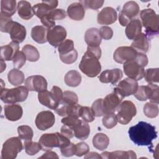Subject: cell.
<instances>
[{
	"label": "cell",
	"instance_id": "6da1fadb",
	"mask_svg": "<svg viewBox=\"0 0 159 159\" xmlns=\"http://www.w3.org/2000/svg\"><path fill=\"white\" fill-rule=\"evenodd\" d=\"M130 140L139 146H152V141L157 139L155 127L144 121H140L128 130Z\"/></svg>",
	"mask_w": 159,
	"mask_h": 159
},
{
	"label": "cell",
	"instance_id": "7a4b0ae2",
	"mask_svg": "<svg viewBox=\"0 0 159 159\" xmlns=\"http://www.w3.org/2000/svg\"><path fill=\"white\" fill-rule=\"evenodd\" d=\"M148 63V57L145 53H137L135 58L124 63L123 69L128 78L136 81L142 80L144 76V68Z\"/></svg>",
	"mask_w": 159,
	"mask_h": 159
},
{
	"label": "cell",
	"instance_id": "3957f363",
	"mask_svg": "<svg viewBox=\"0 0 159 159\" xmlns=\"http://www.w3.org/2000/svg\"><path fill=\"white\" fill-rule=\"evenodd\" d=\"M140 17L142 25L145 29V34L150 39L157 36L159 32V16L150 8L141 11Z\"/></svg>",
	"mask_w": 159,
	"mask_h": 159
},
{
	"label": "cell",
	"instance_id": "277c9868",
	"mask_svg": "<svg viewBox=\"0 0 159 159\" xmlns=\"http://www.w3.org/2000/svg\"><path fill=\"white\" fill-rule=\"evenodd\" d=\"M79 68L88 77L94 78L99 74L101 65L99 58L89 50H86L79 64Z\"/></svg>",
	"mask_w": 159,
	"mask_h": 159
},
{
	"label": "cell",
	"instance_id": "5b68a950",
	"mask_svg": "<svg viewBox=\"0 0 159 159\" xmlns=\"http://www.w3.org/2000/svg\"><path fill=\"white\" fill-rule=\"evenodd\" d=\"M39 142L42 150L45 152L51 150L55 147L62 148L71 143L70 139L59 132L44 134L40 137Z\"/></svg>",
	"mask_w": 159,
	"mask_h": 159
},
{
	"label": "cell",
	"instance_id": "8992f818",
	"mask_svg": "<svg viewBox=\"0 0 159 159\" xmlns=\"http://www.w3.org/2000/svg\"><path fill=\"white\" fill-rule=\"evenodd\" d=\"M29 90L25 86H20L14 88H3L1 89L0 98L6 104H15L26 100Z\"/></svg>",
	"mask_w": 159,
	"mask_h": 159
},
{
	"label": "cell",
	"instance_id": "52a82bcc",
	"mask_svg": "<svg viewBox=\"0 0 159 159\" xmlns=\"http://www.w3.org/2000/svg\"><path fill=\"white\" fill-rule=\"evenodd\" d=\"M116 114L117 122L122 125L128 124L136 115L137 109L135 104L130 101L125 100L117 107Z\"/></svg>",
	"mask_w": 159,
	"mask_h": 159
},
{
	"label": "cell",
	"instance_id": "ba28073f",
	"mask_svg": "<svg viewBox=\"0 0 159 159\" xmlns=\"http://www.w3.org/2000/svg\"><path fill=\"white\" fill-rule=\"evenodd\" d=\"M23 149V145L20 139L13 137L8 139L3 143L1 150L2 159H14Z\"/></svg>",
	"mask_w": 159,
	"mask_h": 159
},
{
	"label": "cell",
	"instance_id": "9c48e42d",
	"mask_svg": "<svg viewBox=\"0 0 159 159\" xmlns=\"http://www.w3.org/2000/svg\"><path fill=\"white\" fill-rule=\"evenodd\" d=\"M139 11L140 7L136 2L127 1L124 4L119 14V23L122 26H126L139 15Z\"/></svg>",
	"mask_w": 159,
	"mask_h": 159
},
{
	"label": "cell",
	"instance_id": "30bf717a",
	"mask_svg": "<svg viewBox=\"0 0 159 159\" xmlns=\"http://www.w3.org/2000/svg\"><path fill=\"white\" fill-rule=\"evenodd\" d=\"M66 30L61 25H55L48 29L47 33V40L54 47H58L66 37Z\"/></svg>",
	"mask_w": 159,
	"mask_h": 159
},
{
	"label": "cell",
	"instance_id": "8fae6325",
	"mask_svg": "<svg viewBox=\"0 0 159 159\" xmlns=\"http://www.w3.org/2000/svg\"><path fill=\"white\" fill-rule=\"evenodd\" d=\"M124 98L117 90L114 89L112 93L107 94L104 99H102V105L105 114L115 112Z\"/></svg>",
	"mask_w": 159,
	"mask_h": 159
},
{
	"label": "cell",
	"instance_id": "7c38bea8",
	"mask_svg": "<svg viewBox=\"0 0 159 159\" xmlns=\"http://www.w3.org/2000/svg\"><path fill=\"white\" fill-rule=\"evenodd\" d=\"M137 53L132 47L122 46L116 48L113 55V58L117 63L124 64L134 60Z\"/></svg>",
	"mask_w": 159,
	"mask_h": 159
},
{
	"label": "cell",
	"instance_id": "4fadbf2b",
	"mask_svg": "<svg viewBox=\"0 0 159 159\" xmlns=\"http://www.w3.org/2000/svg\"><path fill=\"white\" fill-rule=\"evenodd\" d=\"M55 122L54 114L50 111L40 112L36 116L35 123L40 130H46L52 127Z\"/></svg>",
	"mask_w": 159,
	"mask_h": 159
},
{
	"label": "cell",
	"instance_id": "5bb4252c",
	"mask_svg": "<svg viewBox=\"0 0 159 159\" xmlns=\"http://www.w3.org/2000/svg\"><path fill=\"white\" fill-rule=\"evenodd\" d=\"M25 86L29 91L39 93L47 90V81L41 75H32L25 80Z\"/></svg>",
	"mask_w": 159,
	"mask_h": 159
},
{
	"label": "cell",
	"instance_id": "9a60e30c",
	"mask_svg": "<svg viewBox=\"0 0 159 159\" xmlns=\"http://www.w3.org/2000/svg\"><path fill=\"white\" fill-rule=\"evenodd\" d=\"M137 81L130 78H125L120 81L117 86L114 88L124 98L134 95L138 88Z\"/></svg>",
	"mask_w": 159,
	"mask_h": 159
},
{
	"label": "cell",
	"instance_id": "2e32d148",
	"mask_svg": "<svg viewBox=\"0 0 159 159\" xmlns=\"http://www.w3.org/2000/svg\"><path fill=\"white\" fill-rule=\"evenodd\" d=\"M58 4V1L57 0L42 1V2L38 3L32 7L34 14L40 19L47 15L50 11L56 9Z\"/></svg>",
	"mask_w": 159,
	"mask_h": 159
},
{
	"label": "cell",
	"instance_id": "e0dca14e",
	"mask_svg": "<svg viewBox=\"0 0 159 159\" xmlns=\"http://www.w3.org/2000/svg\"><path fill=\"white\" fill-rule=\"evenodd\" d=\"M117 19V12L112 7L103 8L98 14L97 21L101 25H110L114 23Z\"/></svg>",
	"mask_w": 159,
	"mask_h": 159
},
{
	"label": "cell",
	"instance_id": "ac0fdd59",
	"mask_svg": "<svg viewBox=\"0 0 159 159\" xmlns=\"http://www.w3.org/2000/svg\"><path fill=\"white\" fill-rule=\"evenodd\" d=\"M123 73L119 68L106 70L103 71L99 75V80L103 83H117L122 78Z\"/></svg>",
	"mask_w": 159,
	"mask_h": 159
},
{
	"label": "cell",
	"instance_id": "d6986e66",
	"mask_svg": "<svg viewBox=\"0 0 159 159\" xmlns=\"http://www.w3.org/2000/svg\"><path fill=\"white\" fill-rule=\"evenodd\" d=\"M11 40L17 43H22L26 37V29L25 27L17 22L13 21L9 30Z\"/></svg>",
	"mask_w": 159,
	"mask_h": 159
},
{
	"label": "cell",
	"instance_id": "ffe728a7",
	"mask_svg": "<svg viewBox=\"0 0 159 159\" xmlns=\"http://www.w3.org/2000/svg\"><path fill=\"white\" fill-rule=\"evenodd\" d=\"M38 99L40 103L53 110H55L59 106L60 102L54 94L47 89L39 92L38 93Z\"/></svg>",
	"mask_w": 159,
	"mask_h": 159
},
{
	"label": "cell",
	"instance_id": "44dd1931",
	"mask_svg": "<svg viewBox=\"0 0 159 159\" xmlns=\"http://www.w3.org/2000/svg\"><path fill=\"white\" fill-rule=\"evenodd\" d=\"M55 110V112L62 117H65L68 116H75L77 117H80L81 111L82 106L77 104L73 105H65V104H59Z\"/></svg>",
	"mask_w": 159,
	"mask_h": 159
},
{
	"label": "cell",
	"instance_id": "7402d4cb",
	"mask_svg": "<svg viewBox=\"0 0 159 159\" xmlns=\"http://www.w3.org/2000/svg\"><path fill=\"white\" fill-rule=\"evenodd\" d=\"M4 116L10 121H17L19 120L23 114L22 107L19 104H10L6 105L4 107Z\"/></svg>",
	"mask_w": 159,
	"mask_h": 159
},
{
	"label": "cell",
	"instance_id": "603a6c76",
	"mask_svg": "<svg viewBox=\"0 0 159 159\" xmlns=\"http://www.w3.org/2000/svg\"><path fill=\"white\" fill-rule=\"evenodd\" d=\"M131 47L138 53H145L148 52L150 47L149 38L144 33H140L131 43Z\"/></svg>",
	"mask_w": 159,
	"mask_h": 159
},
{
	"label": "cell",
	"instance_id": "cb8c5ba5",
	"mask_svg": "<svg viewBox=\"0 0 159 159\" xmlns=\"http://www.w3.org/2000/svg\"><path fill=\"white\" fill-rule=\"evenodd\" d=\"M19 43L13 41L9 44L1 47V59L4 61L12 60L19 52Z\"/></svg>",
	"mask_w": 159,
	"mask_h": 159
},
{
	"label": "cell",
	"instance_id": "d4e9b609",
	"mask_svg": "<svg viewBox=\"0 0 159 159\" xmlns=\"http://www.w3.org/2000/svg\"><path fill=\"white\" fill-rule=\"evenodd\" d=\"M84 40L87 43L88 47H99L102 39L101 37L99 29L94 27L88 29L84 34Z\"/></svg>",
	"mask_w": 159,
	"mask_h": 159
},
{
	"label": "cell",
	"instance_id": "484cf974",
	"mask_svg": "<svg viewBox=\"0 0 159 159\" xmlns=\"http://www.w3.org/2000/svg\"><path fill=\"white\" fill-rule=\"evenodd\" d=\"M66 14L73 20H81L85 15V9L80 2H73L68 7Z\"/></svg>",
	"mask_w": 159,
	"mask_h": 159
},
{
	"label": "cell",
	"instance_id": "4316f807",
	"mask_svg": "<svg viewBox=\"0 0 159 159\" xmlns=\"http://www.w3.org/2000/svg\"><path fill=\"white\" fill-rule=\"evenodd\" d=\"M101 158L104 159H134L137 158L135 153L132 150H117L112 152H104L101 154Z\"/></svg>",
	"mask_w": 159,
	"mask_h": 159
},
{
	"label": "cell",
	"instance_id": "83f0119b",
	"mask_svg": "<svg viewBox=\"0 0 159 159\" xmlns=\"http://www.w3.org/2000/svg\"><path fill=\"white\" fill-rule=\"evenodd\" d=\"M142 25L139 19L132 20L127 25L125 33L127 37L130 40H134L142 31Z\"/></svg>",
	"mask_w": 159,
	"mask_h": 159
},
{
	"label": "cell",
	"instance_id": "f1b7e54d",
	"mask_svg": "<svg viewBox=\"0 0 159 159\" xmlns=\"http://www.w3.org/2000/svg\"><path fill=\"white\" fill-rule=\"evenodd\" d=\"M17 11L19 16L24 20H29L34 15L30 3L27 1H19L17 6Z\"/></svg>",
	"mask_w": 159,
	"mask_h": 159
},
{
	"label": "cell",
	"instance_id": "f546056e",
	"mask_svg": "<svg viewBox=\"0 0 159 159\" xmlns=\"http://www.w3.org/2000/svg\"><path fill=\"white\" fill-rule=\"evenodd\" d=\"M73 132L76 138L81 140H85L89 137L90 127L87 122L81 120L80 122L73 127Z\"/></svg>",
	"mask_w": 159,
	"mask_h": 159
},
{
	"label": "cell",
	"instance_id": "4dcf8cb0",
	"mask_svg": "<svg viewBox=\"0 0 159 159\" xmlns=\"http://www.w3.org/2000/svg\"><path fill=\"white\" fill-rule=\"evenodd\" d=\"M47 29L43 25L34 26L31 30L32 39L38 43H44L47 40Z\"/></svg>",
	"mask_w": 159,
	"mask_h": 159
},
{
	"label": "cell",
	"instance_id": "1f68e13d",
	"mask_svg": "<svg viewBox=\"0 0 159 159\" xmlns=\"http://www.w3.org/2000/svg\"><path fill=\"white\" fill-rule=\"evenodd\" d=\"M16 0H2L1 1V14L11 17L17 10Z\"/></svg>",
	"mask_w": 159,
	"mask_h": 159
},
{
	"label": "cell",
	"instance_id": "d6a6232c",
	"mask_svg": "<svg viewBox=\"0 0 159 159\" xmlns=\"http://www.w3.org/2000/svg\"><path fill=\"white\" fill-rule=\"evenodd\" d=\"M109 144V139L106 134L97 133L93 138V145L94 148L99 150H104L107 148Z\"/></svg>",
	"mask_w": 159,
	"mask_h": 159
},
{
	"label": "cell",
	"instance_id": "836d02e7",
	"mask_svg": "<svg viewBox=\"0 0 159 159\" xmlns=\"http://www.w3.org/2000/svg\"><path fill=\"white\" fill-rule=\"evenodd\" d=\"M9 83L14 86H18L22 84L25 80L24 73L16 68L11 70L7 74Z\"/></svg>",
	"mask_w": 159,
	"mask_h": 159
},
{
	"label": "cell",
	"instance_id": "e575fe53",
	"mask_svg": "<svg viewBox=\"0 0 159 159\" xmlns=\"http://www.w3.org/2000/svg\"><path fill=\"white\" fill-rule=\"evenodd\" d=\"M65 84L70 87H76L81 82V76L76 70H70L68 71L64 77Z\"/></svg>",
	"mask_w": 159,
	"mask_h": 159
},
{
	"label": "cell",
	"instance_id": "d590c367",
	"mask_svg": "<svg viewBox=\"0 0 159 159\" xmlns=\"http://www.w3.org/2000/svg\"><path fill=\"white\" fill-rule=\"evenodd\" d=\"M22 51L24 53L27 60L29 61H37L40 58V54L37 48L32 45H25L22 47Z\"/></svg>",
	"mask_w": 159,
	"mask_h": 159
},
{
	"label": "cell",
	"instance_id": "8d00e7d4",
	"mask_svg": "<svg viewBox=\"0 0 159 159\" xmlns=\"http://www.w3.org/2000/svg\"><path fill=\"white\" fill-rule=\"evenodd\" d=\"M78 102V97L77 94L73 91H65L63 93V96L60 104L73 105L77 104Z\"/></svg>",
	"mask_w": 159,
	"mask_h": 159
},
{
	"label": "cell",
	"instance_id": "74e56055",
	"mask_svg": "<svg viewBox=\"0 0 159 159\" xmlns=\"http://www.w3.org/2000/svg\"><path fill=\"white\" fill-rule=\"evenodd\" d=\"M17 132L19 137L25 141L32 140L34 135L32 129L30 126L26 125L19 126L17 127Z\"/></svg>",
	"mask_w": 159,
	"mask_h": 159
},
{
	"label": "cell",
	"instance_id": "f35d334b",
	"mask_svg": "<svg viewBox=\"0 0 159 159\" xmlns=\"http://www.w3.org/2000/svg\"><path fill=\"white\" fill-rule=\"evenodd\" d=\"M144 114L149 118H155L158 114V104L153 102H148L143 106Z\"/></svg>",
	"mask_w": 159,
	"mask_h": 159
},
{
	"label": "cell",
	"instance_id": "ab89813d",
	"mask_svg": "<svg viewBox=\"0 0 159 159\" xmlns=\"http://www.w3.org/2000/svg\"><path fill=\"white\" fill-rule=\"evenodd\" d=\"M24 147L26 153L29 155H34L42 150V147L39 142H35L32 140L25 141Z\"/></svg>",
	"mask_w": 159,
	"mask_h": 159
},
{
	"label": "cell",
	"instance_id": "60d3db41",
	"mask_svg": "<svg viewBox=\"0 0 159 159\" xmlns=\"http://www.w3.org/2000/svg\"><path fill=\"white\" fill-rule=\"evenodd\" d=\"M147 82L148 83H158L159 81V70L158 68H148L145 70L144 76Z\"/></svg>",
	"mask_w": 159,
	"mask_h": 159
},
{
	"label": "cell",
	"instance_id": "b9f144b4",
	"mask_svg": "<svg viewBox=\"0 0 159 159\" xmlns=\"http://www.w3.org/2000/svg\"><path fill=\"white\" fill-rule=\"evenodd\" d=\"M103 125L107 129H112L115 127L117 123L116 116L114 112L108 113L103 116L102 120Z\"/></svg>",
	"mask_w": 159,
	"mask_h": 159
},
{
	"label": "cell",
	"instance_id": "7bdbcfd3",
	"mask_svg": "<svg viewBox=\"0 0 159 159\" xmlns=\"http://www.w3.org/2000/svg\"><path fill=\"white\" fill-rule=\"evenodd\" d=\"M137 99L140 101H145L149 98V88L148 85H141L138 86V88L134 94Z\"/></svg>",
	"mask_w": 159,
	"mask_h": 159
},
{
	"label": "cell",
	"instance_id": "ee69618b",
	"mask_svg": "<svg viewBox=\"0 0 159 159\" xmlns=\"http://www.w3.org/2000/svg\"><path fill=\"white\" fill-rule=\"evenodd\" d=\"M66 15H67L66 12H65V10L62 9H55L50 11L48 12V14L45 16L48 17L49 19L55 22L56 20H62L65 19L66 17Z\"/></svg>",
	"mask_w": 159,
	"mask_h": 159
},
{
	"label": "cell",
	"instance_id": "f6af8a7d",
	"mask_svg": "<svg viewBox=\"0 0 159 159\" xmlns=\"http://www.w3.org/2000/svg\"><path fill=\"white\" fill-rule=\"evenodd\" d=\"M74 48V42L71 39H65L58 47V52L60 55L67 53L72 51Z\"/></svg>",
	"mask_w": 159,
	"mask_h": 159
},
{
	"label": "cell",
	"instance_id": "bcb514c9",
	"mask_svg": "<svg viewBox=\"0 0 159 159\" xmlns=\"http://www.w3.org/2000/svg\"><path fill=\"white\" fill-rule=\"evenodd\" d=\"M149 88V99L151 102L156 104L159 103V87L154 83H148Z\"/></svg>",
	"mask_w": 159,
	"mask_h": 159
},
{
	"label": "cell",
	"instance_id": "7dc6e473",
	"mask_svg": "<svg viewBox=\"0 0 159 159\" xmlns=\"http://www.w3.org/2000/svg\"><path fill=\"white\" fill-rule=\"evenodd\" d=\"M80 2L83 6L84 9L97 10L102 6L104 1L102 0H84L80 1Z\"/></svg>",
	"mask_w": 159,
	"mask_h": 159
},
{
	"label": "cell",
	"instance_id": "c3c4849f",
	"mask_svg": "<svg viewBox=\"0 0 159 159\" xmlns=\"http://www.w3.org/2000/svg\"><path fill=\"white\" fill-rule=\"evenodd\" d=\"M94 116L101 117L105 115L103 105H102V99H98L93 103L91 107Z\"/></svg>",
	"mask_w": 159,
	"mask_h": 159
},
{
	"label": "cell",
	"instance_id": "681fc988",
	"mask_svg": "<svg viewBox=\"0 0 159 159\" xmlns=\"http://www.w3.org/2000/svg\"><path fill=\"white\" fill-rule=\"evenodd\" d=\"M60 60L66 64H71L76 61L78 58V52L75 48L72 51L63 55H60Z\"/></svg>",
	"mask_w": 159,
	"mask_h": 159
},
{
	"label": "cell",
	"instance_id": "f907efd6",
	"mask_svg": "<svg viewBox=\"0 0 159 159\" xmlns=\"http://www.w3.org/2000/svg\"><path fill=\"white\" fill-rule=\"evenodd\" d=\"M26 56L22 51H19L12 60L13 66L16 69L21 68L26 62Z\"/></svg>",
	"mask_w": 159,
	"mask_h": 159
},
{
	"label": "cell",
	"instance_id": "816d5d0a",
	"mask_svg": "<svg viewBox=\"0 0 159 159\" xmlns=\"http://www.w3.org/2000/svg\"><path fill=\"white\" fill-rule=\"evenodd\" d=\"M13 20L10 17L0 14V30L2 32L9 33V29Z\"/></svg>",
	"mask_w": 159,
	"mask_h": 159
},
{
	"label": "cell",
	"instance_id": "f5cc1de1",
	"mask_svg": "<svg viewBox=\"0 0 159 159\" xmlns=\"http://www.w3.org/2000/svg\"><path fill=\"white\" fill-rule=\"evenodd\" d=\"M94 115L91 109L87 106H82L80 117L87 122H91L94 120Z\"/></svg>",
	"mask_w": 159,
	"mask_h": 159
},
{
	"label": "cell",
	"instance_id": "db71d44e",
	"mask_svg": "<svg viewBox=\"0 0 159 159\" xmlns=\"http://www.w3.org/2000/svg\"><path fill=\"white\" fill-rule=\"evenodd\" d=\"M75 155L78 157H82L86 155L89 152V145L83 142L77 143L75 145Z\"/></svg>",
	"mask_w": 159,
	"mask_h": 159
},
{
	"label": "cell",
	"instance_id": "11a10c76",
	"mask_svg": "<svg viewBox=\"0 0 159 159\" xmlns=\"http://www.w3.org/2000/svg\"><path fill=\"white\" fill-rule=\"evenodd\" d=\"M80 119H79V117H75V116H68L64 117L61 122L63 123L64 125H66L71 128L73 129V127L80 122Z\"/></svg>",
	"mask_w": 159,
	"mask_h": 159
},
{
	"label": "cell",
	"instance_id": "9f6ffc18",
	"mask_svg": "<svg viewBox=\"0 0 159 159\" xmlns=\"http://www.w3.org/2000/svg\"><path fill=\"white\" fill-rule=\"evenodd\" d=\"M99 34L101 39L104 40H109L113 36V30L112 29L108 26H102L100 28Z\"/></svg>",
	"mask_w": 159,
	"mask_h": 159
},
{
	"label": "cell",
	"instance_id": "6f0895ef",
	"mask_svg": "<svg viewBox=\"0 0 159 159\" xmlns=\"http://www.w3.org/2000/svg\"><path fill=\"white\" fill-rule=\"evenodd\" d=\"M61 153L63 156L66 157H72L75 155V144L73 143H70L67 146L60 148Z\"/></svg>",
	"mask_w": 159,
	"mask_h": 159
},
{
	"label": "cell",
	"instance_id": "680465c9",
	"mask_svg": "<svg viewBox=\"0 0 159 159\" xmlns=\"http://www.w3.org/2000/svg\"><path fill=\"white\" fill-rule=\"evenodd\" d=\"M60 133L70 139L73 138L75 136L73 129L72 128H71L70 127H69L66 125H64V124L61 127Z\"/></svg>",
	"mask_w": 159,
	"mask_h": 159
},
{
	"label": "cell",
	"instance_id": "91938a15",
	"mask_svg": "<svg viewBox=\"0 0 159 159\" xmlns=\"http://www.w3.org/2000/svg\"><path fill=\"white\" fill-rule=\"evenodd\" d=\"M51 92L54 94V96L57 98V99L60 102H61L62 96H63V92H62L61 88H60L59 87H58L57 86H53L51 89Z\"/></svg>",
	"mask_w": 159,
	"mask_h": 159
},
{
	"label": "cell",
	"instance_id": "94428289",
	"mask_svg": "<svg viewBox=\"0 0 159 159\" xmlns=\"http://www.w3.org/2000/svg\"><path fill=\"white\" fill-rule=\"evenodd\" d=\"M58 158L59 157L55 152L49 150V151H46V152L44 153L39 158Z\"/></svg>",
	"mask_w": 159,
	"mask_h": 159
},
{
	"label": "cell",
	"instance_id": "6125c7cd",
	"mask_svg": "<svg viewBox=\"0 0 159 159\" xmlns=\"http://www.w3.org/2000/svg\"><path fill=\"white\" fill-rule=\"evenodd\" d=\"M87 50H89L93 54H94L99 59L101 57V50L100 47H88Z\"/></svg>",
	"mask_w": 159,
	"mask_h": 159
},
{
	"label": "cell",
	"instance_id": "be15d7a7",
	"mask_svg": "<svg viewBox=\"0 0 159 159\" xmlns=\"http://www.w3.org/2000/svg\"><path fill=\"white\" fill-rule=\"evenodd\" d=\"M84 158H102L101 156L96 152H88L85 156Z\"/></svg>",
	"mask_w": 159,
	"mask_h": 159
},
{
	"label": "cell",
	"instance_id": "e7e4bbea",
	"mask_svg": "<svg viewBox=\"0 0 159 159\" xmlns=\"http://www.w3.org/2000/svg\"><path fill=\"white\" fill-rule=\"evenodd\" d=\"M6 68V64L3 60L1 59V73H2Z\"/></svg>",
	"mask_w": 159,
	"mask_h": 159
}]
</instances>
